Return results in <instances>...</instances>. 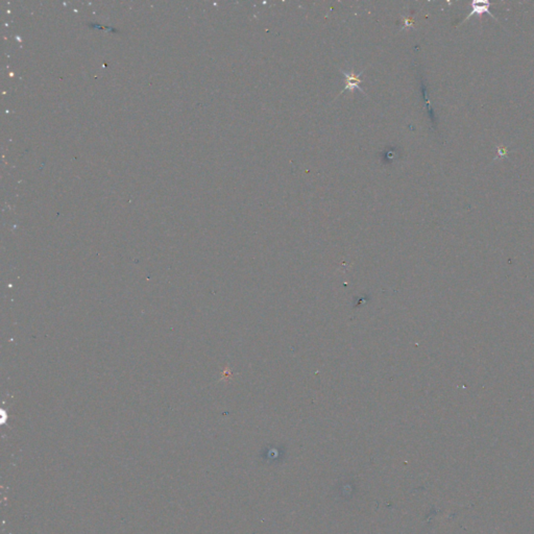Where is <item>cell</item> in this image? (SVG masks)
<instances>
[{
    "mask_svg": "<svg viewBox=\"0 0 534 534\" xmlns=\"http://www.w3.org/2000/svg\"><path fill=\"white\" fill-rule=\"evenodd\" d=\"M341 72L343 73L344 75V78H345V87L343 89L342 92H344L346 89L347 90H355V89H358L361 93H364L363 89L361 88V79H360V75L363 73V71H361L359 74H356L354 71L352 72H345L343 70H341Z\"/></svg>",
    "mask_w": 534,
    "mask_h": 534,
    "instance_id": "1",
    "label": "cell"
},
{
    "mask_svg": "<svg viewBox=\"0 0 534 534\" xmlns=\"http://www.w3.org/2000/svg\"><path fill=\"white\" fill-rule=\"evenodd\" d=\"M488 4L487 3H479V2H475L473 3V12H471L469 14V17L471 15L474 14H481V13H489V9H488ZM490 14V13H489ZM468 17V18H469Z\"/></svg>",
    "mask_w": 534,
    "mask_h": 534,
    "instance_id": "2",
    "label": "cell"
}]
</instances>
